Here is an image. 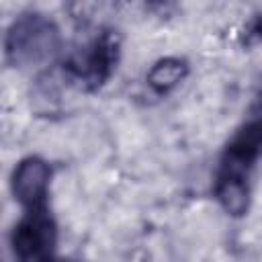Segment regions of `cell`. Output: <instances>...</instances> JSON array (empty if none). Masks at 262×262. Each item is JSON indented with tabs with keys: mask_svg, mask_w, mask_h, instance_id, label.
I'll use <instances>...</instances> for the list:
<instances>
[{
	"mask_svg": "<svg viewBox=\"0 0 262 262\" xmlns=\"http://www.w3.org/2000/svg\"><path fill=\"white\" fill-rule=\"evenodd\" d=\"M10 250L16 262H55L57 223L49 207L25 211L10 233Z\"/></svg>",
	"mask_w": 262,
	"mask_h": 262,
	"instance_id": "obj_3",
	"label": "cell"
},
{
	"mask_svg": "<svg viewBox=\"0 0 262 262\" xmlns=\"http://www.w3.org/2000/svg\"><path fill=\"white\" fill-rule=\"evenodd\" d=\"M237 43L244 49H254L262 45V6L250 14V18L242 25L237 33Z\"/></svg>",
	"mask_w": 262,
	"mask_h": 262,
	"instance_id": "obj_8",
	"label": "cell"
},
{
	"mask_svg": "<svg viewBox=\"0 0 262 262\" xmlns=\"http://www.w3.org/2000/svg\"><path fill=\"white\" fill-rule=\"evenodd\" d=\"M121 57V37L113 29H102L63 61V78L84 92L100 90L115 74Z\"/></svg>",
	"mask_w": 262,
	"mask_h": 262,
	"instance_id": "obj_2",
	"label": "cell"
},
{
	"mask_svg": "<svg viewBox=\"0 0 262 262\" xmlns=\"http://www.w3.org/2000/svg\"><path fill=\"white\" fill-rule=\"evenodd\" d=\"M51 186V166L41 156H27L18 160L10 174V190L23 211L47 207Z\"/></svg>",
	"mask_w": 262,
	"mask_h": 262,
	"instance_id": "obj_5",
	"label": "cell"
},
{
	"mask_svg": "<svg viewBox=\"0 0 262 262\" xmlns=\"http://www.w3.org/2000/svg\"><path fill=\"white\" fill-rule=\"evenodd\" d=\"M188 72L190 68L184 57L168 55L151 63V68L145 74V82L151 92H156L158 96H166L186 80Z\"/></svg>",
	"mask_w": 262,
	"mask_h": 262,
	"instance_id": "obj_7",
	"label": "cell"
},
{
	"mask_svg": "<svg viewBox=\"0 0 262 262\" xmlns=\"http://www.w3.org/2000/svg\"><path fill=\"white\" fill-rule=\"evenodd\" d=\"M61 47L59 27L43 12L18 14L4 35V57L12 68H35L51 61Z\"/></svg>",
	"mask_w": 262,
	"mask_h": 262,
	"instance_id": "obj_1",
	"label": "cell"
},
{
	"mask_svg": "<svg viewBox=\"0 0 262 262\" xmlns=\"http://www.w3.org/2000/svg\"><path fill=\"white\" fill-rule=\"evenodd\" d=\"M262 160V117L244 123L223 147L217 174L250 178L254 166Z\"/></svg>",
	"mask_w": 262,
	"mask_h": 262,
	"instance_id": "obj_4",
	"label": "cell"
},
{
	"mask_svg": "<svg viewBox=\"0 0 262 262\" xmlns=\"http://www.w3.org/2000/svg\"><path fill=\"white\" fill-rule=\"evenodd\" d=\"M55 262H78V260H55Z\"/></svg>",
	"mask_w": 262,
	"mask_h": 262,
	"instance_id": "obj_9",
	"label": "cell"
},
{
	"mask_svg": "<svg viewBox=\"0 0 262 262\" xmlns=\"http://www.w3.org/2000/svg\"><path fill=\"white\" fill-rule=\"evenodd\" d=\"M213 196L229 217H244V215H248L250 203H252L250 178L215 172Z\"/></svg>",
	"mask_w": 262,
	"mask_h": 262,
	"instance_id": "obj_6",
	"label": "cell"
}]
</instances>
